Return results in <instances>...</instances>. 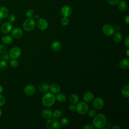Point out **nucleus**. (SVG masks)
Here are the masks:
<instances>
[{
    "label": "nucleus",
    "mask_w": 129,
    "mask_h": 129,
    "mask_svg": "<svg viewBox=\"0 0 129 129\" xmlns=\"http://www.w3.org/2000/svg\"><path fill=\"white\" fill-rule=\"evenodd\" d=\"M106 123L107 118L102 113L96 114L92 121L93 126L95 128H103L106 125Z\"/></svg>",
    "instance_id": "f257e3e1"
},
{
    "label": "nucleus",
    "mask_w": 129,
    "mask_h": 129,
    "mask_svg": "<svg viewBox=\"0 0 129 129\" xmlns=\"http://www.w3.org/2000/svg\"><path fill=\"white\" fill-rule=\"evenodd\" d=\"M55 95L50 92H46L42 98V103L43 106L49 107L52 106L55 101Z\"/></svg>",
    "instance_id": "f03ea898"
},
{
    "label": "nucleus",
    "mask_w": 129,
    "mask_h": 129,
    "mask_svg": "<svg viewBox=\"0 0 129 129\" xmlns=\"http://www.w3.org/2000/svg\"><path fill=\"white\" fill-rule=\"evenodd\" d=\"M36 26L35 20L32 18L27 19L23 23V28L26 31L30 32L34 30Z\"/></svg>",
    "instance_id": "7ed1b4c3"
},
{
    "label": "nucleus",
    "mask_w": 129,
    "mask_h": 129,
    "mask_svg": "<svg viewBox=\"0 0 129 129\" xmlns=\"http://www.w3.org/2000/svg\"><path fill=\"white\" fill-rule=\"evenodd\" d=\"M76 110L79 114L85 115L87 113L89 110V106L86 102L84 101H81L77 103Z\"/></svg>",
    "instance_id": "20e7f679"
},
{
    "label": "nucleus",
    "mask_w": 129,
    "mask_h": 129,
    "mask_svg": "<svg viewBox=\"0 0 129 129\" xmlns=\"http://www.w3.org/2000/svg\"><path fill=\"white\" fill-rule=\"evenodd\" d=\"M45 126L47 129H58L60 126L59 121L56 118H49L46 121Z\"/></svg>",
    "instance_id": "39448f33"
},
{
    "label": "nucleus",
    "mask_w": 129,
    "mask_h": 129,
    "mask_svg": "<svg viewBox=\"0 0 129 129\" xmlns=\"http://www.w3.org/2000/svg\"><path fill=\"white\" fill-rule=\"evenodd\" d=\"M104 105V101L102 98L100 97H96L95 98H94L92 100V106L93 108L95 109H101L103 107Z\"/></svg>",
    "instance_id": "423d86ee"
},
{
    "label": "nucleus",
    "mask_w": 129,
    "mask_h": 129,
    "mask_svg": "<svg viewBox=\"0 0 129 129\" xmlns=\"http://www.w3.org/2000/svg\"><path fill=\"white\" fill-rule=\"evenodd\" d=\"M21 54V50L20 47L15 46L13 47L9 52V55L12 59L18 58Z\"/></svg>",
    "instance_id": "0eeeda50"
},
{
    "label": "nucleus",
    "mask_w": 129,
    "mask_h": 129,
    "mask_svg": "<svg viewBox=\"0 0 129 129\" xmlns=\"http://www.w3.org/2000/svg\"><path fill=\"white\" fill-rule=\"evenodd\" d=\"M102 32L106 36H110L112 35L114 32L115 30L114 27L111 25L106 24L103 26L102 27Z\"/></svg>",
    "instance_id": "6e6552de"
},
{
    "label": "nucleus",
    "mask_w": 129,
    "mask_h": 129,
    "mask_svg": "<svg viewBox=\"0 0 129 129\" xmlns=\"http://www.w3.org/2000/svg\"><path fill=\"white\" fill-rule=\"evenodd\" d=\"M36 26L40 30H45L48 28V24L45 19L39 18L36 22Z\"/></svg>",
    "instance_id": "1a4fd4ad"
},
{
    "label": "nucleus",
    "mask_w": 129,
    "mask_h": 129,
    "mask_svg": "<svg viewBox=\"0 0 129 129\" xmlns=\"http://www.w3.org/2000/svg\"><path fill=\"white\" fill-rule=\"evenodd\" d=\"M36 89L34 85L32 84H28L26 85L24 89V93L29 96H32L35 93Z\"/></svg>",
    "instance_id": "9d476101"
},
{
    "label": "nucleus",
    "mask_w": 129,
    "mask_h": 129,
    "mask_svg": "<svg viewBox=\"0 0 129 129\" xmlns=\"http://www.w3.org/2000/svg\"><path fill=\"white\" fill-rule=\"evenodd\" d=\"M60 12L63 17H68L72 14V10L69 6L64 5L61 7L60 9Z\"/></svg>",
    "instance_id": "9b49d317"
},
{
    "label": "nucleus",
    "mask_w": 129,
    "mask_h": 129,
    "mask_svg": "<svg viewBox=\"0 0 129 129\" xmlns=\"http://www.w3.org/2000/svg\"><path fill=\"white\" fill-rule=\"evenodd\" d=\"M12 29V25L10 22H6L4 23L1 28V31L5 34L9 33Z\"/></svg>",
    "instance_id": "f8f14e48"
},
{
    "label": "nucleus",
    "mask_w": 129,
    "mask_h": 129,
    "mask_svg": "<svg viewBox=\"0 0 129 129\" xmlns=\"http://www.w3.org/2000/svg\"><path fill=\"white\" fill-rule=\"evenodd\" d=\"M12 36L15 38H19L23 35V31L20 28H15L11 31Z\"/></svg>",
    "instance_id": "ddd939ff"
},
{
    "label": "nucleus",
    "mask_w": 129,
    "mask_h": 129,
    "mask_svg": "<svg viewBox=\"0 0 129 129\" xmlns=\"http://www.w3.org/2000/svg\"><path fill=\"white\" fill-rule=\"evenodd\" d=\"M94 98V96L93 93L91 92H86L83 97V99L84 102L86 103H89L92 101Z\"/></svg>",
    "instance_id": "4468645a"
},
{
    "label": "nucleus",
    "mask_w": 129,
    "mask_h": 129,
    "mask_svg": "<svg viewBox=\"0 0 129 129\" xmlns=\"http://www.w3.org/2000/svg\"><path fill=\"white\" fill-rule=\"evenodd\" d=\"M42 116L46 119L52 118V111L48 109H43L41 112Z\"/></svg>",
    "instance_id": "2eb2a0df"
},
{
    "label": "nucleus",
    "mask_w": 129,
    "mask_h": 129,
    "mask_svg": "<svg viewBox=\"0 0 129 129\" xmlns=\"http://www.w3.org/2000/svg\"><path fill=\"white\" fill-rule=\"evenodd\" d=\"M119 67L123 69H127L129 67V59L126 58L121 59L119 62Z\"/></svg>",
    "instance_id": "dca6fc26"
},
{
    "label": "nucleus",
    "mask_w": 129,
    "mask_h": 129,
    "mask_svg": "<svg viewBox=\"0 0 129 129\" xmlns=\"http://www.w3.org/2000/svg\"><path fill=\"white\" fill-rule=\"evenodd\" d=\"M51 48L53 51H58L60 50L61 48V43L58 41H54L51 44Z\"/></svg>",
    "instance_id": "f3484780"
},
{
    "label": "nucleus",
    "mask_w": 129,
    "mask_h": 129,
    "mask_svg": "<svg viewBox=\"0 0 129 129\" xmlns=\"http://www.w3.org/2000/svg\"><path fill=\"white\" fill-rule=\"evenodd\" d=\"M38 88L40 92L42 93H46L49 89V85L48 84L46 83H41L38 86Z\"/></svg>",
    "instance_id": "a211bd4d"
},
{
    "label": "nucleus",
    "mask_w": 129,
    "mask_h": 129,
    "mask_svg": "<svg viewBox=\"0 0 129 129\" xmlns=\"http://www.w3.org/2000/svg\"><path fill=\"white\" fill-rule=\"evenodd\" d=\"M49 89L52 93L56 94L59 92L60 90V87L58 84L53 83L50 85V86H49Z\"/></svg>",
    "instance_id": "6ab92c4d"
},
{
    "label": "nucleus",
    "mask_w": 129,
    "mask_h": 129,
    "mask_svg": "<svg viewBox=\"0 0 129 129\" xmlns=\"http://www.w3.org/2000/svg\"><path fill=\"white\" fill-rule=\"evenodd\" d=\"M9 15V10L5 7L0 8V19H5Z\"/></svg>",
    "instance_id": "aec40b11"
},
{
    "label": "nucleus",
    "mask_w": 129,
    "mask_h": 129,
    "mask_svg": "<svg viewBox=\"0 0 129 129\" xmlns=\"http://www.w3.org/2000/svg\"><path fill=\"white\" fill-rule=\"evenodd\" d=\"M2 42L5 44H10L13 41V37L9 35H5L2 38Z\"/></svg>",
    "instance_id": "412c9836"
},
{
    "label": "nucleus",
    "mask_w": 129,
    "mask_h": 129,
    "mask_svg": "<svg viewBox=\"0 0 129 129\" xmlns=\"http://www.w3.org/2000/svg\"><path fill=\"white\" fill-rule=\"evenodd\" d=\"M113 40L114 42L116 43H118L120 42L122 39V35L121 33L119 32H116L115 33L113 34Z\"/></svg>",
    "instance_id": "4be33fe9"
},
{
    "label": "nucleus",
    "mask_w": 129,
    "mask_h": 129,
    "mask_svg": "<svg viewBox=\"0 0 129 129\" xmlns=\"http://www.w3.org/2000/svg\"><path fill=\"white\" fill-rule=\"evenodd\" d=\"M121 94L125 98L129 97V85L124 86L121 89Z\"/></svg>",
    "instance_id": "5701e85b"
},
{
    "label": "nucleus",
    "mask_w": 129,
    "mask_h": 129,
    "mask_svg": "<svg viewBox=\"0 0 129 129\" xmlns=\"http://www.w3.org/2000/svg\"><path fill=\"white\" fill-rule=\"evenodd\" d=\"M55 99L58 102L62 103L66 101V97L63 94L58 92L56 93V95H55Z\"/></svg>",
    "instance_id": "b1692460"
},
{
    "label": "nucleus",
    "mask_w": 129,
    "mask_h": 129,
    "mask_svg": "<svg viewBox=\"0 0 129 129\" xmlns=\"http://www.w3.org/2000/svg\"><path fill=\"white\" fill-rule=\"evenodd\" d=\"M118 3V8L120 11L123 12L126 10L127 8V5L124 1H121Z\"/></svg>",
    "instance_id": "393cba45"
},
{
    "label": "nucleus",
    "mask_w": 129,
    "mask_h": 129,
    "mask_svg": "<svg viewBox=\"0 0 129 129\" xmlns=\"http://www.w3.org/2000/svg\"><path fill=\"white\" fill-rule=\"evenodd\" d=\"M79 100V98L78 96L75 94H73L70 96V101L72 104H77Z\"/></svg>",
    "instance_id": "a878e982"
},
{
    "label": "nucleus",
    "mask_w": 129,
    "mask_h": 129,
    "mask_svg": "<svg viewBox=\"0 0 129 129\" xmlns=\"http://www.w3.org/2000/svg\"><path fill=\"white\" fill-rule=\"evenodd\" d=\"M62 115L61 111L59 109H55L52 112V116L53 118L57 119L60 118Z\"/></svg>",
    "instance_id": "bb28decb"
},
{
    "label": "nucleus",
    "mask_w": 129,
    "mask_h": 129,
    "mask_svg": "<svg viewBox=\"0 0 129 129\" xmlns=\"http://www.w3.org/2000/svg\"><path fill=\"white\" fill-rule=\"evenodd\" d=\"M87 113L89 116L91 117H94L96 115L97 112L95 109H90V110H88Z\"/></svg>",
    "instance_id": "cd10ccee"
},
{
    "label": "nucleus",
    "mask_w": 129,
    "mask_h": 129,
    "mask_svg": "<svg viewBox=\"0 0 129 129\" xmlns=\"http://www.w3.org/2000/svg\"><path fill=\"white\" fill-rule=\"evenodd\" d=\"M60 23H61V25L64 26H67L69 23V20L68 18V17H63L61 18V19L60 20Z\"/></svg>",
    "instance_id": "c85d7f7f"
},
{
    "label": "nucleus",
    "mask_w": 129,
    "mask_h": 129,
    "mask_svg": "<svg viewBox=\"0 0 129 129\" xmlns=\"http://www.w3.org/2000/svg\"><path fill=\"white\" fill-rule=\"evenodd\" d=\"M60 124L62 126H67L69 123V120L66 117H63L60 119Z\"/></svg>",
    "instance_id": "c756f323"
},
{
    "label": "nucleus",
    "mask_w": 129,
    "mask_h": 129,
    "mask_svg": "<svg viewBox=\"0 0 129 129\" xmlns=\"http://www.w3.org/2000/svg\"><path fill=\"white\" fill-rule=\"evenodd\" d=\"M10 64L12 68H17L18 66L19 62L18 61V60H16V59H13L12 60H11L10 61Z\"/></svg>",
    "instance_id": "7c9ffc66"
},
{
    "label": "nucleus",
    "mask_w": 129,
    "mask_h": 129,
    "mask_svg": "<svg viewBox=\"0 0 129 129\" xmlns=\"http://www.w3.org/2000/svg\"><path fill=\"white\" fill-rule=\"evenodd\" d=\"M7 67H8V63L6 60H3L0 62V69L1 70H4L7 69Z\"/></svg>",
    "instance_id": "2f4dec72"
},
{
    "label": "nucleus",
    "mask_w": 129,
    "mask_h": 129,
    "mask_svg": "<svg viewBox=\"0 0 129 129\" xmlns=\"http://www.w3.org/2000/svg\"><path fill=\"white\" fill-rule=\"evenodd\" d=\"M26 15L28 18H32L34 15V12L31 9H28L26 12Z\"/></svg>",
    "instance_id": "473e14b6"
},
{
    "label": "nucleus",
    "mask_w": 129,
    "mask_h": 129,
    "mask_svg": "<svg viewBox=\"0 0 129 129\" xmlns=\"http://www.w3.org/2000/svg\"><path fill=\"white\" fill-rule=\"evenodd\" d=\"M15 19H16L15 16L13 14H10L8 17V21L10 23H12V22H14Z\"/></svg>",
    "instance_id": "72a5a7b5"
},
{
    "label": "nucleus",
    "mask_w": 129,
    "mask_h": 129,
    "mask_svg": "<svg viewBox=\"0 0 129 129\" xmlns=\"http://www.w3.org/2000/svg\"><path fill=\"white\" fill-rule=\"evenodd\" d=\"M7 47L4 44H0V53H4L6 52Z\"/></svg>",
    "instance_id": "f704fd0d"
},
{
    "label": "nucleus",
    "mask_w": 129,
    "mask_h": 129,
    "mask_svg": "<svg viewBox=\"0 0 129 129\" xmlns=\"http://www.w3.org/2000/svg\"><path fill=\"white\" fill-rule=\"evenodd\" d=\"M5 101L6 99L5 97L3 95L0 94V106H3L5 104Z\"/></svg>",
    "instance_id": "c9c22d12"
},
{
    "label": "nucleus",
    "mask_w": 129,
    "mask_h": 129,
    "mask_svg": "<svg viewBox=\"0 0 129 129\" xmlns=\"http://www.w3.org/2000/svg\"><path fill=\"white\" fill-rule=\"evenodd\" d=\"M107 2L111 5H116L119 2V0H107Z\"/></svg>",
    "instance_id": "e433bc0d"
},
{
    "label": "nucleus",
    "mask_w": 129,
    "mask_h": 129,
    "mask_svg": "<svg viewBox=\"0 0 129 129\" xmlns=\"http://www.w3.org/2000/svg\"><path fill=\"white\" fill-rule=\"evenodd\" d=\"M2 57H3V58L4 60H5L6 61V60H8L9 59L10 56L9 54L7 52H5L4 53V54H3V56H2Z\"/></svg>",
    "instance_id": "4c0bfd02"
},
{
    "label": "nucleus",
    "mask_w": 129,
    "mask_h": 129,
    "mask_svg": "<svg viewBox=\"0 0 129 129\" xmlns=\"http://www.w3.org/2000/svg\"><path fill=\"white\" fill-rule=\"evenodd\" d=\"M69 109L71 111H75L76 110V106L74 104H72L69 106Z\"/></svg>",
    "instance_id": "58836bf2"
},
{
    "label": "nucleus",
    "mask_w": 129,
    "mask_h": 129,
    "mask_svg": "<svg viewBox=\"0 0 129 129\" xmlns=\"http://www.w3.org/2000/svg\"><path fill=\"white\" fill-rule=\"evenodd\" d=\"M124 43L125 46L126 47H127V48L129 47V37L128 36H127L126 37V38L125 39L124 41Z\"/></svg>",
    "instance_id": "ea45409f"
},
{
    "label": "nucleus",
    "mask_w": 129,
    "mask_h": 129,
    "mask_svg": "<svg viewBox=\"0 0 129 129\" xmlns=\"http://www.w3.org/2000/svg\"><path fill=\"white\" fill-rule=\"evenodd\" d=\"M94 126L90 124H86L83 127V129H94Z\"/></svg>",
    "instance_id": "a19ab883"
},
{
    "label": "nucleus",
    "mask_w": 129,
    "mask_h": 129,
    "mask_svg": "<svg viewBox=\"0 0 129 129\" xmlns=\"http://www.w3.org/2000/svg\"><path fill=\"white\" fill-rule=\"evenodd\" d=\"M124 21H125V23L127 24V25H128L129 24V15H127L126 16V17H125L124 18Z\"/></svg>",
    "instance_id": "79ce46f5"
},
{
    "label": "nucleus",
    "mask_w": 129,
    "mask_h": 129,
    "mask_svg": "<svg viewBox=\"0 0 129 129\" xmlns=\"http://www.w3.org/2000/svg\"><path fill=\"white\" fill-rule=\"evenodd\" d=\"M114 28L115 31H117V32H118L120 30L121 27L119 25H117V26H115Z\"/></svg>",
    "instance_id": "37998d69"
},
{
    "label": "nucleus",
    "mask_w": 129,
    "mask_h": 129,
    "mask_svg": "<svg viewBox=\"0 0 129 129\" xmlns=\"http://www.w3.org/2000/svg\"><path fill=\"white\" fill-rule=\"evenodd\" d=\"M111 129H121V127L119 125H115L111 127Z\"/></svg>",
    "instance_id": "c03bdc74"
},
{
    "label": "nucleus",
    "mask_w": 129,
    "mask_h": 129,
    "mask_svg": "<svg viewBox=\"0 0 129 129\" xmlns=\"http://www.w3.org/2000/svg\"><path fill=\"white\" fill-rule=\"evenodd\" d=\"M3 91V87L2 85H0V94H1Z\"/></svg>",
    "instance_id": "a18cd8bd"
},
{
    "label": "nucleus",
    "mask_w": 129,
    "mask_h": 129,
    "mask_svg": "<svg viewBox=\"0 0 129 129\" xmlns=\"http://www.w3.org/2000/svg\"><path fill=\"white\" fill-rule=\"evenodd\" d=\"M126 54L127 57H129V49H127L126 51Z\"/></svg>",
    "instance_id": "49530a36"
},
{
    "label": "nucleus",
    "mask_w": 129,
    "mask_h": 129,
    "mask_svg": "<svg viewBox=\"0 0 129 129\" xmlns=\"http://www.w3.org/2000/svg\"><path fill=\"white\" fill-rule=\"evenodd\" d=\"M35 18L36 19H38L39 18H40L38 14H36V15L35 16Z\"/></svg>",
    "instance_id": "de8ad7c7"
},
{
    "label": "nucleus",
    "mask_w": 129,
    "mask_h": 129,
    "mask_svg": "<svg viewBox=\"0 0 129 129\" xmlns=\"http://www.w3.org/2000/svg\"><path fill=\"white\" fill-rule=\"evenodd\" d=\"M2 110H1V109L0 108V117H1V116H2Z\"/></svg>",
    "instance_id": "09e8293b"
},
{
    "label": "nucleus",
    "mask_w": 129,
    "mask_h": 129,
    "mask_svg": "<svg viewBox=\"0 0 129 129\" xmlns=\"http://www.w3.org/2000/svg\"><path fill=\"white\" fill-rule=\"evenodd\" d=\"M1 22H2V21H1V19H0V24H1Z\"/></svg>",
    "instance_id": "8fccbe9b"
},
{
    "label": "nucleus",
    "mask_w": 129,
    "mask_h": 129,
    "mask_svg": "<svg viewBox=\"0 0 129 129\" xmlns=\"http://www.w3.org/2000/svg\"><path fill=\"white\" fill-rule=\"evenodd\" d=\"M0 59H1V55H0Z\"/></svg>",
    "instance_id": "3c124183"
},
{
    "label": "nucleus",
    "mask_w": 129,
    "mask_h": 129,
    "mask_svg": "<svg viewBox=\"0 0 129 129\" xmlns=\"http://www.w3.org/2000/svg\"><path fill=\"white\" fill-rule=\"evenodd\" d=\"M121 1H124V0H121Z\"/></svg>",
    "instance_id": "603ef678"
},
{
    "label": "nucleus",
    "mask_w": 129,
    "mask_h": 129,
    "mask_svg": "<svg viewBox=\"0 0 129 129\" xmlns=\"http://www.w3.org/2000/svg\"><path fill=\"white\" fill-rule=\"evenodd\" d=\"M0 2H1V0H0Z\"/></svg>",
    "instance_id": "864d4df0"
}]
</instances>
